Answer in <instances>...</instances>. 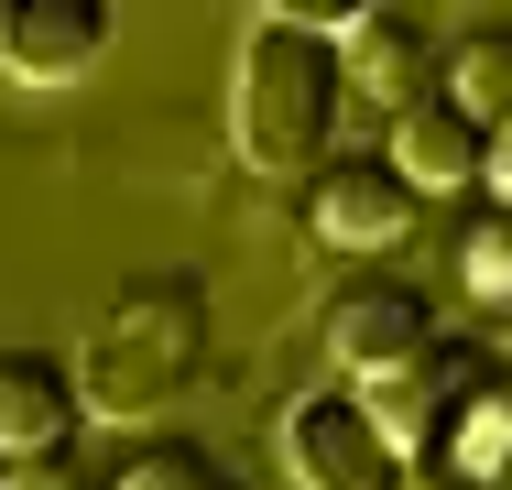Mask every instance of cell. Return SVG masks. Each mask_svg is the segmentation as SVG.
Returning <instances> with one entry per match:
<instances>
[{"mask_svg": "<svg viewBox=\"0 0 512 490\" xmlns=\"http://www.w3.org/2000/svg\"><path fill=\"white\" fill-rule=\"evenodd\" d=\"M284 469L295 490H414L404 436L371 414V392H306L284 403Z\"/></svg>", "mask_w": 512, "mask_h": 490, "instance_id": "2", "label": "cell"}, {"mask_svg": "<svg viewBox=\"0 0 512 490\" xmlns=\"http://www.w3.org/2000/svg\"><path fill=\"white\" fill-rule=\"evenodd\" d=\"M349 109V44L262 11V33L240 44V164L251 175H316Z\"/></svg>", "mask_w": 512, "mask_h": 490, "instance_id": "1", "label": "cell"}, {"mask_svg": "<svg viewBox=\"0 0 512 490\" xmlns=\"http://www.w3.org/2000/svg\"><path fill=\"white\" fill-rule=\"evenodd\" d=\"M77 414H99V403L77 392V371L55 349H0V458L11 447H66Z\"/></svg>", "mask_w": 512, "mask_h": 490, "instance_id": "8", "label": "cell"}, {"mask_svg": "<svg viewBox=\"0 0 512 490\" xmlns=\"http://www.w3.org/2000/svg\"><path fill=\"white\" fill-rule=\"evenodd\" d=\"M109 55V0H11L0 22V66L22 88H77Z\"/></svg>", "mask_w": 512, "mask_h": 490, "instance_id": "7", "label": "cell"}, {"mask_svg": "<svg viewBox=\"0 0 512 490\" xmlns=\"http://www.w3.org/2000/svg\"><path fill=\"white\" fill-rule=\"evenodd\" d=\"M502 490H512V469H502Z\"/></svg>", "mask_w": 512, "mask_h": 490, "instance_id": "18", "label": "cell"}, {"mask_svg": "<svg viewBox=\"0 0 512 490\" xmlns=\"http://www.w3.org/2000/svg\"><path fill=\"white\" fill-rule=\"evenodd\" d=\"M480 371H491L480 349L436 338L425 360H404V371H382V382H360V392H371V414L404 436L414 469H436V458H447V425H458V403H469V382H480Z\"/></svg>", "mask_w": 512, "mask_h": 490, "instance_id": "5", "label": "cell"}, {"mask_svg": "<svg viewBox=\"0 0 512 490\" xmlns=\"http://www.w3.org/2000/svg\"><path fill=\"white\" fill-rule=\"evenodd\" d=\"M0 490H77V469H66V447H11Z\"/></svg>", "mask_w": 512, "mask_h": 490, "instance_id": "14", "label": "cell"}, {"mask_svg": "<svg viewBox=\"0 0 512 490\" xmlns=\"http://www.w3.org/2000/svg\"><path fill=\"white\" fill-rule=\"evenodd\" d=\"M414 175L393 164V153H327L306 175V229L327 240V251H393L414 229Z\"/></svg>", "mask_w": 512, "mask_h": 490, "instance_id": "4", "label": "cell"}, {"mask_svg": "<svg viewBox=\"0 0 512 490\" xmlns=\"http://www.w3.org/2000/svg\"><path fill=\"white\" fill-rule=\"evenodd\" d=\"M393 164H404L414 186H480L491 175V120L436 77V88L393 98Z\"/></svg>", "mask_w": 512, "mask_h": 490, "instance_id": "6", "label": "cell"}, {"mask_svg": "<svg viewBox=\"0 0 512 490\" xmlns=\"http://www.w3.org/2000/svg\"><path fill=\"white\" fill-rule=\"evenodd\" d=\"M109 490H229V469L207 458L197 436H142L131 458H120V480Z\"/></svg>", "mask_w": 512, "mask_h": 490, "instance_id": "12", "label": "cell"}, {"mask_svg": "<svg viewBox=\"0 0 512 490\" xmlns=\"http://www.w3.org/2000/svg\"><path fill=\"white\" fill-rule=\"evenodd\" d=\"M229 490H240V480H229Z\"/></svg>", "mask_w": 512, "mask_h": 490, "instance_id": "19", "label": "cell"}, {"mask_svg": "<svg viewBox=\"0 0 512 490\" xmlns=\"http://www.w3.org/2000/svg\"><path fill=\"white\" fill-rule=\"evenodd\" d=\"M0 22H11V0H0Z\"/></svg>", "mask_w": 512, "mask_h": 490, "instance_id": "17", "label": "cell"}, {"mask_svg": "<svg viewBox=\"0 0 512 490\" xmlns=\"http://www.w3.org/2000/svg\"><path fill=\"white\" fill-rule=\"evenodd\" d=\"M327 349H338L349 382H382V371L425 360V349H436L425 284H404V273H349V284L327 294Z\"/></svg>", "mask_w": 512, "mask_h": 490, "instance_id": "3", "label": "cell"}, {"mask_svg": "<svg viewBox=\"0 0 512 490\" xmlns=\"http://www.w3.org/2000/svg\"><path fill=\"white\" fill-rule=\"evenodd\" d=\"M491 196H512V120H491Z\"/></svg>", "mask_w": 512, "mask_h": 490, "instance_id": "16", "label": "cell"}, {"mask_svg": "<svg viewBox=\"0 0 512 490\" xmlns=\"http://www.w3.org/2000/svg\"><path fill=\"white\" fill-rule=\"evenodd\" d=\"M284 22H316V33H349L360 11H382V0H273Z\"/></svg>", "mask_w": 512, "mask_h": 490, "instance_id": "15", "label": "cell"}, {"mask_svg": "<svg viewBox=\"0 0 512 490\" xmlns=\"http://www.w3.org/2000/svg\"><path fill=\"white\" fill-rule=\"evenodd\" d=\"M458 284L480 294L491 316H512V196L480 218V229H469V240H458Z\"/></svg>", "mask_w": 512, "mask_h": 490, "instance_id": "13", "label": "cell"}, {"mask_svg": "<svg viewBox=\"0 0 512 490\" xmlns=\"http://www.w3.org/2000/svg\"><path fill=\"white\" fill-rule=\"evenodd\" d=\"M447 88L469 98L480 120H512V22H480L447 44Z\"/></svg>", "mask_w": 512, "mask_h": 490, "instance_id": "11", "label": "cell"}, {"mask_svg": "<svg viewBox=\"0 0 512 490\" xmlns=\"http://www.w3.org/2000/svg\"><path fill=\"white\" fill-rule=\"evenodd\" d=\"M436 469H458V480H502V469H512V371H480V382H469V403H458Z\"/></svg>", "mask_w": 512, "mask_h": 490, "instance_id": "9", "label": "cell"}, {"mask_svg": "<svg viewBox=\"0 0 512 490\" xmlns=\"http://www.w3.org/2000/svg\"><path fill=\"white\" fill-rule=\"evenodd\" d=\"M349 77H371L382 98L436 88V77H425V22H414V11H360V22H349Z\"/></svg>", "mask_w": 512, "mask_h": 490, "instance_id": "10", "label": "cell"}]
</instances>
